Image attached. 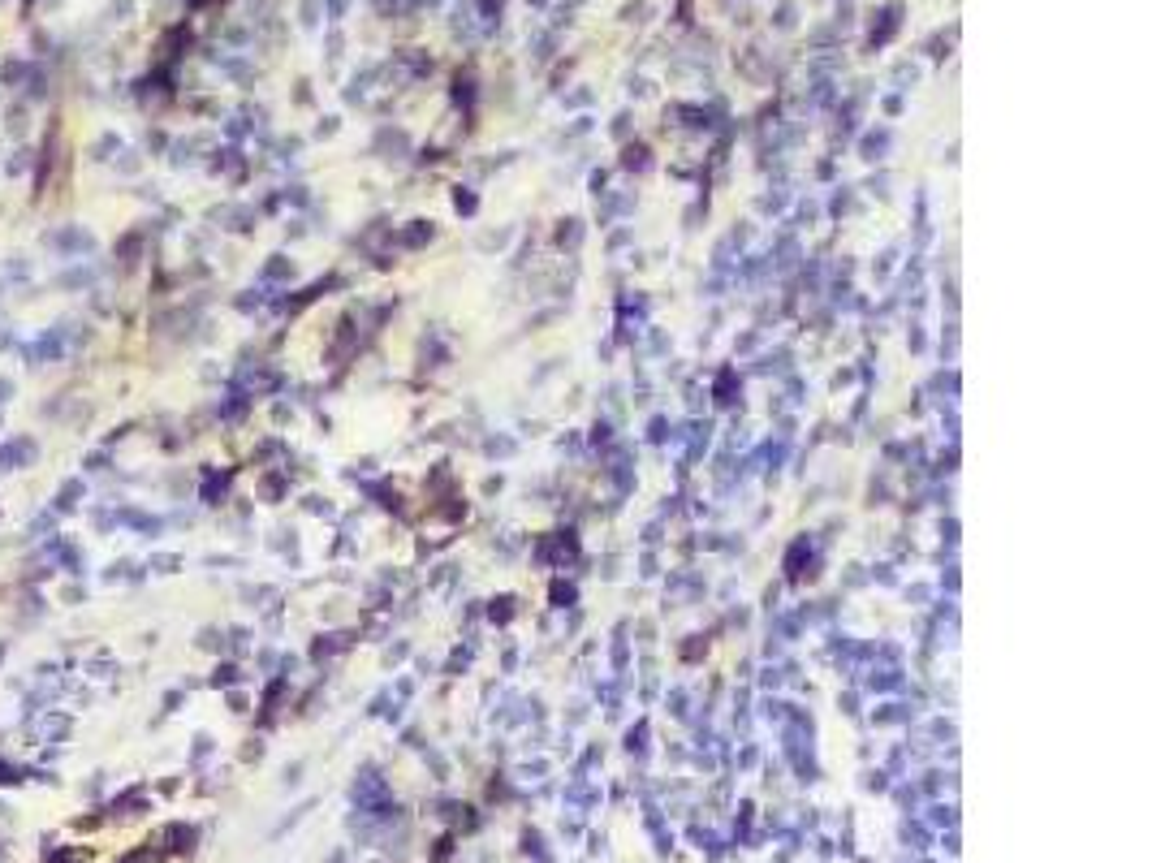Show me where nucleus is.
<instances>
[{"mask_svg":"<svg viewBox=\"0 0 1152 863\" xmlns=\"http://www.w3.org/2000/svg\"><path fill=\"white\" fill-rule=\"evenodd\" d=\"M26 156H31V152H18V156H13V160H9V173H22V169H26Z\"/></svg>","mask_w":1152,"mask_h":863,"instance_id":"7","label":"nucleus"},{"mask_svg":"<svg viewBox=\"0 0 1152 863\" xmlns=\"http://www.w3.org/2000/svg\"><path fill=\"white\" fill-rule=\"evenodd\" d=\"M9 397H13V380H0V406H5Z\"/></svg>","mask_w":1152,"mask_h":863,"instance_id":"8","label":"nucleus"},{"mask_svg":"<svg viewBox=\"0 0 1152 863\" xmlns=\"http://www.w3.org/2000/svg\"><path fill=\"white\" fill-rule=\"evenodd\" d=\"M152 566H160V570H177V557H156Z\"/></svg>","mask_w":1152,"mask_h":863,"instance_id":"9","label":"nucleus"},{"mask_svg":"<svg viewBox=\"0 0 1152 863\" xmlns=\"http://www.w3.org/2000/svg\"><path fill=\"white\" fill-rule=\"evenodd\" d=\"M52 523H57V514H52V510L39 514V518H31V536H35V531H52Z\"/></svg>","mask_w":1152,"mask_h":863,"instance_id":"6","label":"nucleus"},{"mask_svg":"<svg viewBox=\"0 0 1152 863\" xmlns=\"http://www.w3.org/2000/svg\"><path fill=\"white\" fill-rule=\"evenodd\" d=\"M48 246H52V251H61V255H87V251H95V238L87 234V229H78V225H65V229H57V234H48Z\"/></svg>","mask_w":1152,"mask_h":863,"instance_id":"1","label":"nucleus"},{"mask_svg":"<svg viewBox=\"0 0 1152 863\" xmlns=\"http://www.w3.org/2000/svg\"><path fill=\"white\" fill-rule=\"evenodd\" d=\"M65 354H70V350H65V341H61V333H57V328H48V333H44V337H39V341H31V346H26V363H31V367H35V363H52V359H65Z\"/></svg>","mask_w":1152,"mask_h":863,"instance_id":"2","label":"nucleus"},{"mask_svg":"<svg viewBox=\"0 0 1152 863\" xmlns=\"http://www.w3.org/2000/svg\"><path fill=\"white\" fill-rule=\"evenodd\" d=\"M0 661H5V643H0Z\"/></svg>","mask_w":1152,"mask_h":863,"instance_id":"10","label":"nucleus"},{"mask_svg":"<svg viewBox=\"0 0 1152 863\" xmlns=\"http://www.w3.org/2000/svg\"><path fill=\"white\" fill-rule=\"evenodd\" d=\"M61 290H82V285H91V272H82V268H74V272H61Z\"/></svg>","mask_w":1152,"mask_h":863,"instance_id":"5","label":"nucleus"},{"mask_svg":"<svg viewBox=\"0 0 1152 863\" xmlns=\"http://www.w3.org/2000/svg\"><path fill=\"white\" fill-rule=\"evenodd\" d=\"M35 454H39L35 441L18 436V441H5V445H0V467H5V471H22V467H31Z\"/></svg>","mask_w":1152,"mask_h":863,"instance_id":"3","label":"nucleus"},{"mask_svg":"<svg viewBox=\"0 0 1152 863\" xmlns=\"http://www.w3.org/2000/svg\"><path fill=\"white\" fill-rule=\"evenodd\" d=\"M82 492H87V484H82V479H65V484L57 488V501H52V514L74 510V505L82 501Z\"/></svg>","mask_w":1152,"mask_h":863,"instance_id":"4","label":"nucleus"}]
</instances>
